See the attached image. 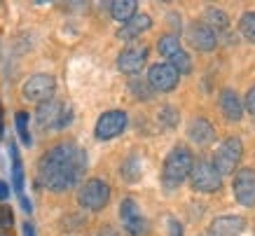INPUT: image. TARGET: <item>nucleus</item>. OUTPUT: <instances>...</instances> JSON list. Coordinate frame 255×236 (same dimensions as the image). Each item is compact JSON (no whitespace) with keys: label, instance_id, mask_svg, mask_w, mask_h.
<instances>
[{"label":"nucleus","instance_id":"obj_26","mask_svg":"<svg viewBox=\"0 0 255 236\" xmlns=\"http://www.w3.org/2000/svg\"><path fill=\"white\" fill-rule=\"evenodd\" d=\"M14 122H17V131H19V136H21V143L24 145H33L31 143V133H28V113H17L14 115Z\"/></svg>","mask_w":255,"mask_h":236},{"label":"nucleus","instance_id":"obj_27","mask_svg":"<svg viewBox=\"0 0 255 236\" xmlns=\"http://www.w3.org/2000/svg\"><path fill=\"white\" fill-rule=\"evenodd\" d=\"M129 89H131V94L136 98H143V101H148V98H152V89H150L148 82H143V79H131L129 82Z\"/></svg>","mask_w":255,"mask_h":236},{"label":"nucleus","instance_id":"obj_6","mask_svg":"<svg viewBox=\"0 0 255 236\" xmlns=\"http://www.w3.org/2000/svg\"><path fill=\"white\" fill-rule=\"evenodd\" d=\"M190 183H192L194 192L213 194L222 187V175L211 161H194L192 173H190Z\"/></svg>","mask_w":255,"mask_h":236},{"label":"nucleus","instance_id":"obj_7","mask_svg":"<svg viewBox=\"0 0 255 236\" xmlns=\"http://www.w3.org/2000/svg\"><path fill=\"white\" fill-rule=\"evenodd\" d=\"M232 192L244 208L255 206V168H239L232 180Z\"/></svg>","mask_w":255,"mask_h":236},{"label":"nucleus","instance_id":"obj_31","mask_svg":"<svg viewBox=\"0 0 255 236\" xmlns=\"http://www.w3.org/2000/svg\"><path fill=\"white\" fill-rule=\"evenodd\" d=\"M96 236H120V232H117L115 227H101L96 232Z\"/></svg>","mask_w":255,"mask_h":236},{"label":"nucleus","instance_id":"obj_2","mask_svg":"<svg viewBox=\"0 0 255 236\" xmlns=\"http://www.w3.org/2000/svg\"><path fill=\"white\" fill-rule=\"evenodd\" d=\"M194 166V155L190 148L185 145H178L167 155L164 159V168H162V180H164V187L167 190H176L190 178Z\"/></svg>","mask_w":255,"mask_h":236},{"label":"nucleus","instance_id":"obj_25","mask_svg":"<svg viewBox=\"0 0 255 236\" xmlns=\"http://www.w3.org/2000/svg\"><path fill=\"white\" fill-rule=\"evenodd\" d=\"M157 119H159V124H162L164 129H176V124H178V119H180V115H178V110L173 108V105H164V108L159 110Z\"/></svg>","mask_w":255,"mask_h":236},{"label":"nucleus","instance_id":"obj_11","mask_svg":"<svg viewBox=\"0 0 255 236\" xmlns=\"http://www.w3.org/2000/svg\"><path fill=\"white\" fill-rule=\"evenodd\" d=\"M120 218H122V225L127 229V234L129 236H143L145 234V218H143L141 208H138V203L133 201L131 197H127L122 203H120Z\"/></svg>","mask_w":255,"mask_h":236},{"label":"nucleus","instance_id":"obj_15","mask_svg":"<svg viewBox=\"0 0 255 236\" xmlns=\"http://www.w3.org/2000/svg\"><path fill=\"white\" fill-rule=\"evenodd\" d=\"M246 229V222L244 218H239V215H220L211 222V232L213 236H239L241 232Z\"/></svg>","mask_w":255,"mask_h":236},{"label":"nucleus","instance_id":"obj_4","mask_svg":"<svg viewBox=\"0 0 255 236\" xmlns=\"http://www.w3.org/2000/svg\"><path fill=\"white\" fill-rule=\"evenodd\" d=\"M108 201H110V187H108L106 180L101 178H91V180H85L78 190V203L87 210H101L106 208Z\"/></svg>","mask_w":255,"mask_h":236},{"label":"nucleus","instance_id":"obj_3","mask_svg":"<svg viewBox=\"0 0 255 236\" xmlns=\"http://www.w3.org/2000/svg\"><path fill=\"white\" fill-rule=\"evenodd\" d=\"M36 119L38 126H42V129H66L73 122V108L63 101L52 98V101H44L38 105Z\"/></svg>","mask_w":255,"mask_h":236},{"label":"nucleus","instance_id":"obj_33","mask_svg":"<svg viewBox=\"0 0 255 236\" xmlns=\"http://www.w3.org/2000/svg\"><path fill=\"white\" fill-rule=\"evenodd\" d=\"M24 236H36V229H33V225H31V222H26V225H24Z\"/></svg>","mask_w":255,"mask_h":236},{"label":"nucleus","instance_id":"obj_8","mask_svg":"<svg viewBox=\"0 0 255 236\" xmlns=\"http://www.w3.org/2000/svg\"><path fill=\"white\" fill-rule=\"evenodd\" d=\"M24 98L26 101H33V103H44V101H52L54 91H56V82H54L52 75H33L24 82Z\"/></svg>","mask_w":255,"mask_h":236},{"label":"nucleus","instance_id":"obj_29","mask_svg":"<svg viewBox=\"0 0 255 236\" xmlns=\"http://www.w3.org/2000/svg\"><path fill=\"white\" fill-rule=\"evenodd\" d=\"M167 227H169V236H183V225H180L176 218H169Z\"/></svg>","mask_w":255,"mask_h":236},{"label":"nucleus","instance_id":"obj_30","mask_svg":"<svg viewBox=\"0 0 255 236\" xmlns=\"http://www.w3.org/2000/svg\"><path fill=\"white\" fill-rule=\"evenodd\" d=\"M244 110H248V113L255 117V87L248 89L246 94V101H244Z\"/></svg>","mask_w":255,"mask_h":236},{"label":"nucleus","instance_id":"obj_21","mask_svg":"<svg viewBox=\"0 0 255 236\" xmlns=\"http://www.w3.org/2000/svg\"><path fill=\"white\" fill-rule=\"evenodd\" d=\"M143 175V164H141V157L138 155H131L122 164V178L127 183H138Z\"/></svg>","mask_w":255,"mask_h":236},{"label":"nucleus","instance_id":"obj_20","mask_svg":"<svg viewBox=\"0 0 255 236\" xmlns=\"http://www.w3.org/2000/svg\"><path fill=\"white\" fill-rule=\"evenodd\" d=\"M204 24L218 35V33H225V31L229 28V17H227V12H222V9L209 7L206 9V19H204Z\"/></svg>","mask_w":255,"mask_h":236},{"label":"nucleus","instance_id":"obj_22","mask_svg":"<svg viewBox=\"0 0 255 236\" xmlns=\"http://www.w3.org/2000/svg\"><path fill=\"white\" fill-rule=\"evenodd\" d=\"M157 52L164 56V59H171L176 52H180V40H178L176 33H167L159 38L157 42Z\"/></svg>","mask_w":255,"mask_h":236},{"label":"nucleus","instance_id":"obj_19","mask_svg":"<svg viewBox=\"0 0 255 236\" xmlns=\"http://www.w3.org/2000/svg\"><path fill=\"white\" fill-rule=\"evenodd\" d=\"M9 157H12V183L21 199L24 197V166H21V157H19V150L14 143H9Z\"/></svg>","mask_w":255,"mask_h":236},{"label":"nucleus","instance_id":"obj_13","mask_svg":"<svg viewBox=\"0 0 255 236\" xmlns=\"http://www.w3.org/2000/svg\"><path fill=\"white\" fill-rule=\"evenodd\" d=\"M187 40H190V44H192L194 49H199V52H213L215 44H218V35L213 33L204 21H194V24H190V28H187Z\"/></svg>","mask_w":255,"mask_h":236},{"label":"nucleus","instance_id":"obj_35","mask_svg":"<svg viewBox=\"0 0 255 236\" xmlns=\"http://www.w3.org/2000/svg\"><path fill=\"white\" fill-rule=\"evenodd\" d=\"M202 236H213V234H211V232H204V234H202Z\"/></svg>","mask_w":255,"mask_h":236},{"label":"nucleus","instance_id":"obj_9","mask_svg":"<svg viewBox=\"0 0 255 236\" xmlns=\"http://www.w3.org/2000/svg\"><path fill=\"white\" fill-rule=\"evenodd\" d=\"M127 124H129L127 113H122V110H108V113H103L101 117H98L94 136H96L98 140L117 138V136L127 129Z\"/></svg>","mask_w":255,"mask_h":236},{"label":"nucleus","instance_id":"obj_32","mask_svg":"<svg viewBox=\"0 0 255 236\" xmlns=\"http://www.w3.org/2000/svg\"><path fill=\"white\" fill-rule=\"evenodd\" d=\"M9 197V185L5 180H0V201H5Z\"/></svg>","mask_w":255,"mask_h":236},{"label":"nucleus","instance_id":"obj_28","mask_svg":"<svg viewBox=\"0 0 255 236\" xmlns=\"http://www.w3.org/2000/svg\"><path fill=\"white\" fill-rule=\"evenodd\" d=\"M12 227H14L12 210L7 206H0V236H12Z\"/></svg>","mask_w":255,"mask_h":236},{"label":"nucleus","instance_id":"obj_23","mask_svg":"<svg viewBox=\"0 0 255 236\" xmlns=\"http://www.w3.org/2000/svg\"><path fill=\"white\" fill-rule=\"evenodd\" d=\"M167 63H169V66H171L173 70H176L178 75H187V73H192V59H190V54L185 52V49L176 52Z\"/></svg>","mask_w":255,"mask_h":236},{"label":"nucleus","instance_id":"obj_34","mask_svg":"<svg viewBox=\"0 0 255 236\" xmlns=\"http://www.w3.org/2000/svg\"><path fill=\"white\" fill-rule=\"evenodd\" d=\"M0 136H2V115H0Z\"/></svg>","mask_w":255,"mask_h":236},{"label":"nucleus","instance_id":"obj_10","mask_svg":"<svg viewBox=\"0 0 255 236\" xmlns=\"http://www.w3.org/2000/svg\"><path fill=\"white\" fill-rule=\"evenodd\" d=\"M178 75L176 70L171 68L169 63H155L152 68L148 70V84L152 91H162V94H169L178 87Z\"/></svg>","mask_w":255,"mask_h":236},{"label":"nucleus","instance_id":"obj_12","mask_svg":"<svg viewBox=\"0 0 255 236\" xmlns=\"http://www.w3.org/2000/svg\"><path fill=\"white\" fill-rule=\"evenodd\" d=\"M145 61H148V47L131 44V47H127V49L117 56V68H120V73H124V75H136V73L143 70Z\"/></svg>","mask_w":255,"mask_h":236},{"label":"nucleus","instance_id":"obj_24","mask_svg":"<svg viewBox=\"0 0 255 236\" xmlns=\"http://www.w3.org/2000/svg\"><path fill=\"white\" fill-rule=\"evenodd\" d=\"M239 33L244 35L248 42H255V12H246L239 19Z\"/></svg>","mask_w":255,"mask_h":236},{"label":"nucleus","instance_id":"obj_1","mask_svg":"<svg viewBox=\"0 0 255 236\" xmlns=\"http://www.w3.org/2000/svg\"><path fill=\"white\" fill-rule=\"evenodd\" d=\"M87 152L78 143H59L38 161V185L49 192H66L85 178Z\"/></svg>","mask_w":255,"mask_h":236},{"label":"nucleus","instance_id":"obj_5","mask_svg":"<svg viewBox=\"0 0 255 236\" xmlns=\"http://www.w3.org/2000/svg\"><path fill=\"white\" fill-rule=\"evenodd\" d=\"M241 157H244V145H241V140L234 138V136H229V138H225L218 145L215 157H213L211 164L218 168L220 175H229V173L237 171V166L241 164Z\"/></svg>","mask_w":255,"mask_h":236},{"label":"nucleus","instance_id":"obj_17","mask_svg":"<svg viewBox=\"0 0 255 236\" xmlns=\"http://www.w3.org/2000/svg\"><path fill=\"white\" fill-rule=\"evenodd\" d=\"M150 26H152V19L148 17V14H133L129 21H124L122 28L117 31V38L120 40H133V38H138L141 33H145V31H150Z\"/></svg>","mask_w":255,"mask_h":236},{"label":"nucleus","instance_id":"obj_14","mask_svg":"<svg viewBox=\"0 0 255 236\" xmlns=\"http://www.w3.org/2000/svg\"><path fill=\"white\" fill-rule=\"evenodd\" d=\"M187 136L192 143H197L199 148H209L213 140H215V129H213V124L209 119H204V117H197L190 122L187 126Z\"/></svg>","mask_w":255,"mask_h":236},{"label":"nucleus","instance_id":"obj_16","mask_svg":"<svg viewBox=\"0 0 255 236\" xmlns=\"http://www.w3.org/2000/svg\"><path fill=\"white\" fill-rule=\"evenodd\" d=\"M220 110L229 122H239L244 117V103L234 89H222L220 91Z\"/></svg>","mask_w":255,"mask_h":236},{"label":"nucleus","instance_id":"obj_18","mask_svg":"<svg viewBox=\"0 0 255 236\" xmlns=\"http://www.w3.org/2000/svg\"><path fill=\"white\" fill-rule=\"evenodd\" d=\"M108 9H110V17L124 24V21H129L136 14L138 2L136 0H115V2H108Z\"/></svg>","mask_w":255,"mask_h":236}]
</instances>
